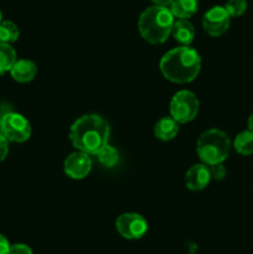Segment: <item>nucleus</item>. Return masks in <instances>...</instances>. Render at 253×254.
<instances>
[{
	"label": "nucleus",
	"mask_w": 253,
	"mask_h": 254,
	"mask_svg": "<svg viewBox=\"0 0 253 254\" xmlns=\"http://www.w3.org/2000/svg\"><path fill=\"white\" fill-rule=\"evenodd\" d=\"M97 158H98L99 163L102 164L106 168H113L119 160V153L117 151L116 148L111 146L109 144H107L106 146L101 149V150L97 153Z\"/></svg>",
	"instance_id": "18"
},
{
	"label": "nucleus",
	"mask_w": 253,
	"mask_h": 254,
	"mask_svg": "<svg viewBox=\"0 0 253 254\" xmlns=\"http://www.w3.org/2000/svg\"><path fill=\"white\" fill-rule=\"evenodd\" d=\"M198 99L195 93L190 91L176 92L170 101V116L179 124H185L193 121L198 113Z\"/></svg>",
	"instance_id": "5"
},
{
	"label": "nucleus",
	"mask_w": 253,
	"mask_h": 254,
	"mask_svg": "<svg viewBox=\"0 0 253 254\" xmlns=\"http://www.w3.org/2000/svg\"><path fill=\"white\" fill-rule=\"evenodd\" d=\"M210 173H211V179H215V180H222L223 178L227 174V170L223 166V164H215V165L210 166Z\"/></svg>",
	"instance_id": "20"
},
{
	"label": "nucleus",
	"mask_w": 253,
	"mask_h": 254,
	"mask_svg": "<svg viewBox=\"0 0 253 254\" xmlns=\"http://www.w3.org/2000/svg\"><path fill=\"white\" fill-rule=\"evenodd\" d=\"M230 138L220 129H208L203 131L196 145L198 158L208 166L223 163L230 154Z\"/></svg>",
	"instance_id": "4"
},
{
	"label": "nucleus",
	"mask_w": 253,
	"mask_h": 254,
	"mask_svg": "<svg viewBox=\"0 0 253 254\" xmlns=\"http://www.w3.org/2000/svg\"><path fill=\"white\" fill-rule=\"evenodd\" d=\"M225 9L227 10L231 17H238L245 14L247 10V1L246 0H228L225 5Z\"/></svg>",
	"instance_id": "19"
},
{
	"label": "nucleus",
	"mask_w": 253,
	"mask_h": 254,
	"mask_svg": "<svg viewBox=\"0 0 253 254\" xmlns=\"http://www.w3.org/2000/svg\"><path fill=\"white\" fill-rule=\"evenodd\" d=\"M248 129H250L251 131H253V113L251 114L250 118H248Z\"/></svg>",
	"instance_id": "25"
},
{
	"label": "nucleus",
	"mask_w": 253,
	"mask_h": 254,
	"mask_svg": "<svg viewBox=\"0 0 253 254\" xmlns=\"http://www.w3.org/2000/svg\"><path fill=\"white\" fill-rule=\"evenodd\" d=\"M211 173L210 168L206 164L192 165L185 175V185L191 191H201L210 184Z\"/></svg>",
	"instance_id": "10"
},
{
	"label": "nucleus",
	"mask_w": 253,
	"mask_h": 254,
	"mask_svg": "<svg viewBox=\"0 0 253 254\" xmlns=\"http://www.w3.org/2000/svg\"><path fill=\"white\" fill-rule=\"evenodd\" d=\"M9 154V140L0 133V163L5 160Z\"/></svg>",
	"instance_id": "22"
},
{
	"label": "nucleus",
	"mask_w": 253,
	"mask_h": 254,
	"mask_svg": "<svg viewBox=\"0 0 253 254\" xmlns=\"http://www.w3.org/2000/svg\"><path fill=\"white\" fill-rule=\"evenodd\" d=\"M179 123L171 117H164L159 119L156 124L154 126V135L163 141L173 140L179 134Z\"/></svg>",
	"instance_id": "13"
},
{
	"label": "nucleus",
	"mask_w": 253,
	"mask_h": 254,
	"mask_svg": "<svg viewBox=\"0 0 253 254\" xmlns=\"http://www.w3.org/2000/svg\"><path fill=\"white\" fill-rule=\"evenodd\" d=\"M175 19L169 7H148L141 12L138 21L139 32L145 41L151 45H160L171 35V29Z\"/></svg>",
	"instance_id": "3"
},
{
	"label": "nucleus",
	"mask_w": 253,
	"mask_h": 254,
	"mask_svg": "<svg viewBox=\"0 0 253 254\" xmlns=\"http://www.w3.org/2000/svg\"><path fill=\"white\" fill-rule=\"evenodd\" d=\"M1 17H2V16H1V11H0V21H1V20H2Z\"/></svg>",
	"instance_id": "26"
},
{
	"label": "nucleus",
	"mask_w": 253,
	"mask_h": 254,
	"mask_svg": "<svg viewBox=\"0 0 253 254\" xmlns=\"http://www.w3.org/2000/svg\"><path fill=\"white\" fill-rule=\"evenodd\" d=\"M159 67L168 81L178 84L189 83L200 73L201 57L190 46L175 47L161 57Z\"/></svg>",
	"instance_id": "2"
},
{
	"label": "nucleus",
	"mask_w": 253,
	"mask_h": 254,
	"mask_svg": "<svg viewBox=\"0 0 253 254\" xmlns=\"http://www.w3.org/2000/svg\"><path fill=\"white\" fill-rule=\"evenodd\" d=\"M10 246L11 245L9 243L7 238L0 233V254H9Z\"/></svg>",
	"instance_id": "23"
},
{
	"label": "nucleus",
	"mask_w": 253,
	"mask_h": 254,
	"mask_svg": "<svg viewBox=\"0 0 253 254\" xmlns=\"http://www.w3.org/2000/svg\"><path fill=\"white\" fill-rule=\"evenodd\" d=\"M198 9V0H174L170 11L178 19H190Z\"/></svg>",
	"instance_id": "14"
},
{
	"label": "nucleus",
	"mask_w": 253,
	"mask_h": 254,
	"mask_svg": "<svg viewBox=\"0 0 253 254\" xmlns=\"http://www.w3.org/2000/svg\"><path fill=\"white\" fill-rule=\"evenodd\" d=\"M171 36L181 44V46H189L195 39V27L189 19H178L174 21Z\"/></svg>",
	"instance_id": "12"
},
{
	"label": "nucleus",
	"mask_w": 253,
	"mask_h": 254,
	"mask_svg": "<svg viewBox=\"0 0 253 254\" xmlns=\"http://www.w3.org/2000/svg\"><path fill=\"white\" fill-rule=\"evenodd\" d=\"M0 123H1V114H0Z\"/></svg>",
	"instance_id": "27"
},
{
	"label": "nucleus",
	"mask_w": 253,
	"mask_h": 254,
	"mask_svg": "<svg viewBox=\"0 0 253 254\" xmlns=\"http://www.w3.org/2000/svg\"><path fill=\"white\" fill-rule=\"evenodd\" d=\"M233 148L241 155L248 156L253 154V131H251L250 129L241 131L233 141Z\"/></svg>",
	"instance_id": "16"
},
{
	"label": "nucleus",
	"mask_w": 253,
	"mask_h": 254,
	"mask_svg": "<svg viewBox=\"0 0 253 254\" xmlns=\"http://www.w3.org/2000/svg\"><path fill=\"white\" fill-rule=\"evenodd\" d=\"M10 74L12 78L20 83L31 82L37 74V66L31 60H16L14 66L10 69Z\"/></svg>",
	"instance_id": "11"
},
{
	"label": "nucleus",
	"mask_w": 253,
	"mask_h": 254,
	"mask_svg": "<svg viewBox=\"0 0 253 254\" xmlns=\"http://www.w3.org/2000/svg\"><path fill=\"white\" fill-rule=\"evenodd\" d=\"M0 133L12 143H24L31 135V126L22 114L9 112L1 116Z\"/></svg>",
	"instance_id": "6"
},
{
	"label": "nucleus",
	"mask_w": 253,
	"mask_h": 254,
	"mask_svg": "<svg viewBox=\"0 0 253 254\" xmlns=\"http://www.w3.org/2000/svg\"><path fill=\"white\" fill-rule=\"evenodd\" d=\"M9 254H34L31 248L22 243H16V245L10 246Z\"/></svg>",
	"instance_id": "21"
},
{
	"label": "nucleus",
	"mask_w": 253,
	"mask_h": 254,
	"mask_svg": "<svg viewBox=\"0 0 253 254\" xmlns=\"http://www.w3.org/2000/svg\"><path fill=\"white\" fill-rule=\"evenodd\" d=\"M151 1L154 2V5H158V6H170L171 2L174 1V0H151Z\"/></svg>",
	"instance_id": "24"
},
{
	"label": "nucleus",
	"mask_w": 253,
	"mask_h": 254,
	"mask_svg": "<svg viewBox=\"0 0 253 254\" xmlns=\"http://www.w3.org/2000/svg\"><path fill=\"white\" fill-rule=\"evenodd\" d=\"M111 128L106 119L97 114H86L77 119L69 128L68 138L79 151L97 155L108 144Z\"/></svg>",
	"instance_id": "1"
},
{
	"label": "nucleus",
	"mask_w": 253,
	"mask_h": 254,
	"mask_svg": "<svg viewBox=\"0 0 253 254\" xmlns=\"http://www.w3.org/2000/svg\"><path fill=\"white\" fill-rule=\"evenodd\" d=\"M116 228L126 240H140L148 232V222L139 213L126 212L117 218Z\"/></svg>",
	"instance_id": "7"
},
{
	"label": "nucleus",
	"mask_w": 253,
	"mask_h": 254,
	"mask_svg": "<svg viewBox=\"0 0 253 254\" xmlns=\"http://www.w3.org/2000/svg\"><path fill=\"white\" fill-rule=\"evenodd\" d=\"M231 16L225 6H213L205 12L202 17V27L210 36L218 37L230 27Z\"/></svg>",
	"instance_id": "8"
},
{
	"label": "nucleus",
	"mask_w": 253,
	"mask_h": 254,
	"mask_svg": "<svg viewBox=\"0 0 253 254\" xmlns=\"http://www.w3.org/2000/svg\"><path fill=\"white\" fill-rule=\"evenodd\" d=\"M20 36L19 27L9 20H1L0 21V41L11 44L17 41Z\"/></svg>",
	"instance_id": "17"
},
{
	"label": "nucleus",
	"mask_w": 253,
	"mask_h": 254,
	"mask_svg": "<svg viewBox=\"0 0 253 254\" xmlns=\"http://www.w3.org/2000/svg\"><path fill=\"white\" fill-rule=\"evenodd\" d=\"M16 60V52L11 45L0 41V74L10 72Z\"/></svg>",
	"instance_id": "15"
},
{
	"label": "nucleus",
	"mask_w": 253,
	"mask_h": 254,
	"mask_svg": "<svg viewBox=\"0 0 253 254\" xmlns=\"http://www.w3.org/2000/svg\"><path fill=\"white\" fill-rule=\"evenodd\" d=\"M92 170V159L89 154L76 151L66 158L63 163V171L68 178L81 180L87 178Z\"/></svg>",
	"instance_id": "9"
}]
</instances>
